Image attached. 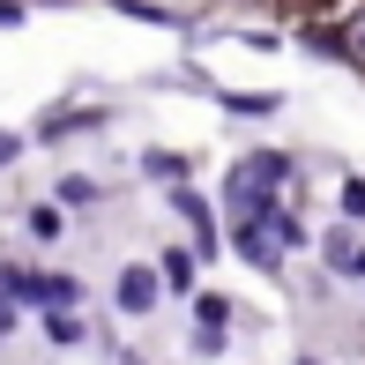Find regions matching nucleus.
Returning a JSON list of instances; mask_svg holds the SVG:
<instances>
[{
	"mask_svg": "<svg viewBox=\"0 0 365 365\" xmlns=\"http://www.w3.org/2000/svg\"><path fill=\"white\" fill-rule=\"evenodd\" d=\"M224 209H231V224H254V231H269V217H276L284 202H276V194L261 187V179H246V164H239V172L224 179Z\"/></svg>",
	"mask_w": 365,
	"mask_h": 365,
	"instance_id": "obj_1",
	"label": "nucleus"
},
{
	"mask_svg": "<svg viewBox=\"0 0 365 365\" xmlns=\"http://www.w3.org/2000/svg\"><path fill=\"white\" fill-rule=\"evenodd\" d=\"M112 298H120V313H149V306L164 298V284H157V269H120Z\"/></svg>",
	"mask_w": 365,
	"mask_h": 365,
	"instance_id": "obj_2",
	"label": "nucleus"
},
{
	"mask_svg": "<svg viewBox=\"0 0 365 365\" xmlns=\"http://www.w3.org/2000/svg\"><path fill=\"white\" fill-rule=\"evenodd\" d=\"M45 343H53V351H75V343H90V321H82L75 306H60V313H45Z\"/></svg>",
	"mask_w": 365,
	"mask_h": 365,
	"instance_id": "obj_3",
	"label": "nucleus"
},
{
	"mask_svg": "<svg viewBox=\"0 0 365 365\" xmlns=\"http://www.w3.org/2000/svg\"><path fill=\"white\" fill-rule=\"evenodd\" d=\"M194 269H202V254H187V246H172V254L157 261V284H164V291H194Z\"/></svg>",
	"mask_w": 365,
	"mask_h": 365,
	"instance_id": "obj_4",
	"label": "nucleus"
},
{
	"mask_svg": "<svg viewBox=\"0 0 365 365\" xmlns=\"http://www.w3.org/2000/svg\"><path fill=\"white\" fill-rule=\"evenodd\" d=\"M231 246H239V254L254 261V269H276V239H269V231H254V224H231Z\"/></svg>",
	"mask_w": 365,
	"mask_h": 365,
	"instance_id": "obj_5",
	"label": "nucleus"
},
{
	"mask_svg": "<svg viewBox=\"0 0 365 365\" xmlns=\"http://www.w3.org/2000/svg\"><path fill=\"white\" fill-rule=\"evenodd\" d=\"M172 209H179L187 224H194V239H202V254H209V202H202L194 187H179V202H172Z\"/></svg>",
	"mask_w": 365,
	"mask_h": 365,
	"instance_id": "obj_6",
	"label": "nucleus"
},
{
	"mask_svg": "<svg viewBox=\"0 0 365 365\" xmlns=\"http://www.w3.org/2000/svg\"><path fill=\"white\" fill-rule=\"evenodd\" d=\"M321 254H328V261H336V269H343V276H351V269H358V254H365V246L351 239V231H328V239H321Z\"/></svg>",
	"mask_w": 365,
	"mask_h": 365,
	"instance_id": "obj_7",
	"label": "nucleus"
},
{
	"mask_svg": "<svg viewBox=\"0 0 365 365\" xmlns=\"http://www.w3.org/2000/svg\"><path fill=\"white\" fill-rule=\"evenodd\" d=\"M246 179H261V187H284V179H291V164L276 157V149H261V157L246 164Z\"/></svg>",
	"mask_w": 365,
	"mask_h": 365,
	"instance_id": "obj_8",
	"label": "nucleus"
},
{
	"mask_svg": "<svg viewBox=\"0 0 365 365\" xmlns=\"http://www.w3.org/2000/svg\"><path fill=\"white\" fill-rule=\"evenodd\" d=\"M336 53H343V60H358V68H365V8L351 15V23H343V38H336Z\"/></svg>",
	"mask_w": 365,
	"mask_h": 365,
	"instance_id": "obj_9",
	"label": "nucleus"
},
{
	"mask_svg": "<svg viewBox=\"0 0 365 365\" xmlns=\"http://www.w3.org/2000/svg\"><path fill=\"white\" fill-rule=\"evenodd\" d=\"M194 321H202L209 336H224V328H231V306H224V298H194Z\"/></svg>",
	"mask_w": 365,
	"mask_h": 365,
	"instance_id": "obj_10",
	"label": "nucleus"
},
{
	"mask_svg": "<svg viewBox=\"0 0 365 365\" xmlns=\"http://www.w3.org/2000/svg\"><path fill=\"white\" fill-rule=\"evenodd\" d=\"M23 224H30V239H60V209H53V202H38Z\"/></svg>",
	"mask_w": 365,
	"mask_h": 365,
	"instance_id": "obj_11",
	"label": "nucleus"
},
{
	"mask_svg": "<svg viewBox=\"0 0 365 365\" xmlns=\"http://www.w3.org/2000/svg\"><path fill=\"white\" fill-rule=\"evenodd\" d=\"M269 239H276V246H306V224H298V217H284V209H276V217H269Z\"/></svg>",
	"mask_w": 365,
	"mask_h": 365,
	"instance_id": "obj_12",
	"label": "nucleus"
},
{
	"mask_svg": "<svg viewBox=\"0 0 365 365\" xmlns=\"http://www.w3.org/2000/svg\"><path fill=\"white\" fill-rule=\"evenodd\" d=\"M60 202H97V179H82V172H60Z\"/></svg>",
	"mask_w": 365,
	"mask_h": 365,
	"instance_id": "obj_13",
	"label": "nucleus"
},
{
	"mask_svg": "<svg viewBox=\"0 0 365 365\" xmlns=\"http://www.w3.org/2000/svg\"><path fill=\"white\" fill-rule=\"evenodd\" d=\"M343 217L365 224V179H351V187H343Z\"/></svg>",
	"mask_w": 365,
	"mask_h": 365,
	"instance_id": "obj_14",
	"label": "nucleus"
},
{
	"mask_svg": "<svg viewBox=\"0 0 365 365\" xmlns=\"http://www.w3.org/2000/svg\"><path fill=\"white\" fill-rule=\"evenodd\" d=\"M0 336H15V306H8V291H0Z\"/></svg>",
	"mask_w": 365,
	"mask_h": 365,
	"instance_id": "obj_15",
	"label": "nucleus"
},
{
	"mask_svg": "<svg viewBox=\"0 0 365 365\" xmlns=\"http://www.w3.org/2000/svg\"><path fill=\"white\" fill-rule=\"evenodd\" d=\"M15 149H23V142H15V135H8V127H0V164H8V157H15Z\"/></svg>",
	"mask_w": 365,
	"mask_h": 365,
	"instance_id": "obj_16",
	"label": "nucleus"
},
{
	"mask_svg": "<svg viewBox=\"0 0 365 365\" xmlns=\"http://www.w3.org/2000/svg\"><path fill=\"white\" fill-rule=\"evenodd\" d=\"M15 15H23V8H15V0H0V23H8V30H15Z\"/></svg>",
	"mask_w": 365,
	"mask_h": 365,
	"instance_id": "obj_17",
	"label": "nucleus"
},
{
	"mask_svg": "<svg viewBox=\"0 0 365 365\" xmlns=\"http://www.w3.org/2000/svg\"><path fill=\"white\" fill-rule=\"evenodd\" d=\"M298 365H321V358H298Z\"/></svg>",
	"mask_w": 365,
	"mask_h": 365,
	"instance_id": "obj_18",
	"label": "nucleus"
}]
</instances>
